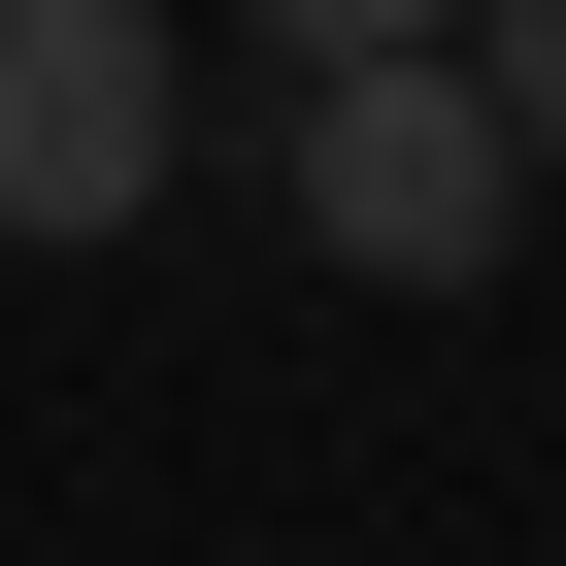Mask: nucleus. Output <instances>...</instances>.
<instances>
[{"instance_id": "20e7f679", "label": "nucleus", "mask_w": 566, "mask_h": 566, "mask_svg": "<svg viewBox=\"0 0 566 566\" xmlns=\"http://www.w3.org/2000/svg\"><path fill=\"white\" fill-rule=\"evenodd\" d=\"M467 67L533 101V167H566V0H467Z\"/></svg>"}, {"instance_id": "7ed1b4c3", "label": "nucleus", "mask_w": 566, "mask_h": 566, "mask_svg": "<svg viewBox=\"0 0 566 566\" xmlns=\"http://www.w3.org/2000/svg\"><path fill=\"white\" fill-rule=\"evenodd\" d=\"M266 67H400V34H467V0H233Z\"/></svg>"}, {"instance_id": "f03ea898", "label": "nucleus", "mask_w": 566, "mask_h": 566, "mask_svg": "<svg viewBox=\"0 0 566 566\" xmlns=\"http://www.w3.org/2000/svg\"><path fill=\"white\" fill-rule=\"evenodd\" d=\"M200 167V0H0V233H167Z\"/></svg>"}, {"instance_id": "f257e3e1", "label": "nucleus", "mask_w": 566, "mask_h": 566, "mask_svg": "<svg viewBox=\"0 0 566 566\" xmlns=\"http://www.w3.org/2000/svg\"><path fill=\"white\" fill-rule=\"evenodd\" d=\"M500 200H533V101H500L467 34H400V67H301V233L367 266V301H467V266H500Z\"/></svg>"}]
</instances>
